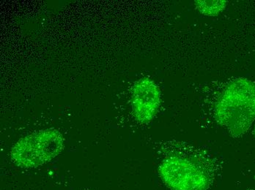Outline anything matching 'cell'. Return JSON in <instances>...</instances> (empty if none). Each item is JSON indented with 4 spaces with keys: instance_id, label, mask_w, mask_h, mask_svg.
Here are the masks:
<instances>
[{
    "instance_id": "cell-1",
    "label": "cell",
    "mask_w": 255,
    "mask_h": 190,
    "mask_svg": "<svg viewBox=\"0 0 255 190\" xmlns=\"http://www.w3.org/2000/svg\"><path fill=\"white\" fill-rule=\"evenodd\" d=\"M222 168L205 151L179 145L166 154L158 174L169 190H211L221 177Z\"/></svg>"
},
{
    "instance_id": "cell-2",
    "label": "cell",
    "mask_w": 255,
    "mask_h": 190,
    "mask_svg": "<svg viewBox=\"0 0 255 190\" xmlns=\"http://www.w3.org/2000/svg\"><path fill=\"white\" fill-rule=\"evenodd\" d=\"M214 120L233 137L245 135L255 122V83L240 78L230 81L218 97Z\"/></svg>"
},
{
    "instance_id": "cell-3",
    "label": "cell",
    "mask_w": 255,
    "mask_h": 190,
    "mask_svg": "<svg viewBox=\"0 0 255 190\" xmlns=\"http://www.w3.org/2000/svg\"><path fill=\"white\" fill-rule=\"evenodd\" d=\"M64 143L63 136L57 129H41L19 139L12 147L10 157L20 168H38L57 157Z\"/></svg>"
},
{
    "instance_id": "cell-4",
    "label": "cell",
    "mask_w": 255,
    "mask_h": 190,
    "mask_svg": "<svg viewBox=\"0 0 255 190\" xmlns=\"http://www.w3.org/2000/svg\"><path fill=\"white\" fill-rule=\"evenodd\" d=\"M161 103V90L153 80L145 77L135 82L131 90V106L136 122L142 125L150 123Z\"/></svg>"
},
{
    "instance_id": "cell-5",
    "label": "cell",
    "mask_w": 255,
    "mask_h": 190,
    "mask_svg": "<svg viewBox=\"0 0 255 190\" xmlns=\"http://www.w3.org/2000/svg\"><path fill=\"white\" fill-rule=\"evenodd\" d=\"M197 10L208 16H217L224 11L228 5L225 0H197L194 1Z\"/></svg>"
},
{
    "instance_id": "cell-6",
    "label": "cell",
    "mask_w": 255,
    "mask_h": 190,
    "mask_svg": "<svg viewBox=\"0 0 255 190\" xmlns=\"http://www.w3.org/2000/svg\"><path fill=\"white\" fill-rule=\"evenodd\" d=\"M246 190H255V188H247V189Z\"/></svg>"
},
{
    "instance_id": "cell-7",
    "label": "cell",
    "mask_w": 255,
    "mask_h": 190,
    "mask_svg": "<svg viewBox=\"0 0 255 190\" xmlns=\"http://www.w3.org/2000/svg\"><path fill=\"white\" fill-rule=\"evenodd\" d=\"M253 135H254V136L255 137V127H254V129H253Z\"/></svg>"
}]
</instances>
